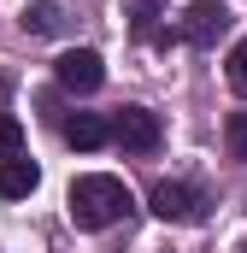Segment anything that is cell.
<instances>
[{
	"instance_id": "1",
	"label": "cell",
	"mask_w": 247,
	"mask_h": 253,
	"mask_svg": "<svg viewBox=\"0 0 247 253\" xmlns=\"http://www.w3.org/2000/svg\"><path fill=\"white\" fill-rule=\"evenodd\" d=\"M129 189H124V177H106V171H88V177H77L71 194H65V212H71V224L77 230H112L129 218Z\"/></svg>"
},
{
	"instance_id": "2",
	"label": "cell",
	"mask_w": 247,
	"mask_h": 253,
	"mask_svg": "<svg viewBox=\"0 0 247 253\" xmlns=\"http://www.w3.org/2000/svg\"><path fill=\"white\" fill-rule=\"evenodd\" d=\"M230 30H236V12L224 0H194L183 18H177V36H183L188 47H218Z\"/></svg>"
},
{
	"instance_id": "3",
	"label": "cell",
	"mask_w": 247,
	"mask_h": 253,
	"mask_svg": "<svg viewBox=\"0 0 247 253\" xmlns=\"http://www.w3.org/2000/svg\"><path fill=\"white\" fill-rule=\"evenodd\" d=\"M112 141H118L124 153H159V141H165V129H159V112H147V106H118L112 112Z\"/></svg>"
},
{
	"instance_id": "4",
	"label": "cell",
	"mask_w": 247,
	"mask_h": 253,
	"mask_svg": "<svg viewBox=\"0 0 247 253\" xmlns=\"http://www.w3.org/2000/svg\"><path fill=\"white\" fill-rule=\"evenodd\" d=\"M53 77H59V88H71V94H94L106 83V59L94 47H71V53H59Z\"/></svg>"
},
{
	"instance_id": "5",
	"label": "cell",
	"mask_w": 247,
	"mask_h": 253,
	"mask_svg": "<svg viewBox=\"0 0 247 253\" xmlns=\"http://www.w3.org/2000/svg\"><path fill=\"white\" fill-rule=\"evenodd\" d=\"M147 206L165 218V224H194L200 218V189H188V183H153V194H147Z\"/></svg>"
},
{
	"instance_id": "6",
	"label": "cell",
	"mask_w": 247,
	"mask_h": 253,
	"mask_svg": "<svg viewBox=\"0 0 247 253\" xmlns=\"http://www.w3.org/2000/svg\"><path fill=\"white\" fill-rule=\"evenodd\" d=\"M36 183H41L36 159H24V153H6V159H0V200H30Z\"/></svg>"
},
{
	"instance_id": "7",
	"label": "cell",
	"mask_w": 247,
	"mask_h": 253,
	"mask_svg": "<svg viewBox=\"0 0 247 253\" xmlns=\"http://www.w3.org/2000/svg\"><path fill=\"white\" fill-rule=\"evenodd\" d=\"M65 141H71L77 153H94V147L112 141V124H106L100 112H77V118H65Z\"/></svg>"
},
{
	"instance_id": "8",
	"label": "cell",
	"mask_w": 247,
	"mask_h": 253,
	"mask_svg": "<svg viewBox=\"0 0 247 253\" xmlns=\"http://www.w3.org/2000/svg\"><path fill=\"white\" fill-rule=\"evenodd\" d=\"M18 24H24L30 36H59L65 30V6L59 0H30V6L18 12Z\"/></svg>"
},
{
	"instance_id": "9",
	"label": "cell",
	"mask_w": 247,
	"mask_h": 253,
	"mask_svg": "<svg viewBox=\"0 0 247 253\" xmlns=\"http://www.w3.org/2000/svg\"><path fill=\"white\" fill-rule=\"evenodd\" d=\"M224 141H230V153L247 165V112H230L224 118Z\"/></svg>"
},
{
	"instance_id": "10",
	"label": "cell",
	"mask_w": 247,
	"mask_h": 253,
	"mask_svg": "<svg viewBox=\"0 0 247 253\" xmlns=\"http://www.w3.org/2000/svg\"><path fill=\"white\" fill-rule=\"evenodd\" d=\"M6 153H24V124L12 118V112H0V159Z\"/></svg>"
},
{
	"instance_id": "11",
	"label": "cell",
	"mask_w": 247,
	"mask_h": 253,
	"mask_svg": "<svg viewBox=\"0 0 247 253\" xmlns=\"http://www.w3.org/2000/svg\"><path fill=\"white\" fill-rule=\"evenodd\" d=\"M230 88H236V94H247V42H236V47H230Z\"/></svg>"
},
{
	"instance_id": "12",
	"label": "cell",
	"mask_w": 247,
	"mask_h": 253,
	"mask_svg": "<svg viewBox=\"0 0 247 253\" xmlns=\"http://www.w3.org/2000/svg\"><path fill=\"white\" fill-rule=\"evenodd\" d=\"M129 12H135V24H147V18H159V0H124Z\"/></svg>"
}]
</instances>
